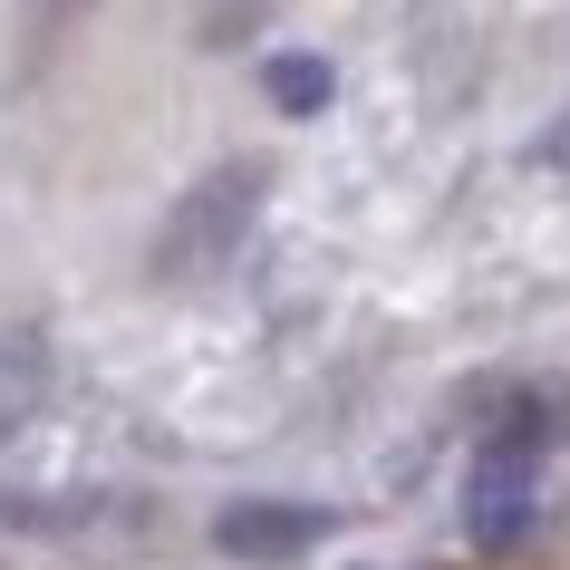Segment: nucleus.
I'll return each instance as SVG.
<instances>
[{
    "label": "nucleus",
    "instance_id": "nucleus-7",
    "mask_svg": "<svg viewBox=\"0 0 570 570\" xmlns=\"http://www.w3.org/2000/svg\"><path fill=\"white\" fill-rule=\"evenodd\" d=\"M78 10H88V0H30V39L49 49V39H59L68 20H78Z\"/></svg>",
    "mask_w": 570,
    "mask_h": 570
},
{
    "label": "nucleus",
    "instance_id": "nucleus-1",
    "mask_svg": "<svg viewBox=\"0 0 570 570\" xmlns=\"http://www.w3.org/2000/svg\"><path fill=\"white\" fill-rule=\"evenodd\" d=\"M262 204H271V165H262V155H223V165H204V175L165 204V223H155V252H146L155 281H204V271H223L242 242H252Z\"/></svg>",
    "mask_w": 570,
    "mask_h": 570
},
{
    "label": "nucleus",
    "instance_id": "nucleus-6",
    "mask_svg": "<svg viewBox=\"0 0 570 570\" xmlns=\"http://www.w3.org/2000/svg\"><path fill=\"white\" fill-rule=\"evenodd\" d=\"M262 97H271V117H330V97H338V68L320 59V49H271L262 59Z\"/></svg>",
    "mask_w": 570,
    "mask_h": 570
},
{
    "label": "nucleus",
    "instance_id": "nucleus-4",
    "mask_svg": "<svg viewBox=\"0 0 570 570\" xmlns=\"http://www.w3.org/2000/svg\"><path fill=\"white\" fill-rule=\"evenodd\" d=\"M532 483H541L532 454L474 445V464H464V541L474 551H522L532 541Z\"/></svg>",
    "mask_w": 570,
    "mask_h": 570
},
{
    "label": "nucleus",
    "instance_id": "nucleus-3",
    "mask_svg": "<svg viewBox=\"0 0 570 570\" xmlns=\"http://www.w3.org/2000/svg\"><path fill=\"white\" fill-rule=\"evenodd\" d=\"M330 532H338V512L330 503H301V493H242V503L213 512V551H223V561H252V570L309 561Z\"/></svg>",
    "mask_w": 570,
    "mask_h": 570
},
{
    "label": "nucleus",
    "instance_id": "nucleus-2",
    "mask_svg": "<svg viewBox=\"0 0 570 570\" xmlns=\"http://www.w3.org/2000/svg\"><path fill=\"white\" fill-rule=\"evenodd\" d=\"M474 445H503V454H570V377H474L454 396Z\"/></svg>",
    "mask_w": 570,
    "mask_h": 570
},
{
    "label": "nucleus",
    "instance_id": "nucleus-5",
    "mask_svg": "<svg viewBox=\"0 0 570 570\" xmlns=\"http://www.w3.org/2000/svg\"><path fill=\"white\" fill-rule=\"evenodd\" d=\"M49 396H59V348H49V330H0V435L39 425Z\"/></svg>",
    "mask_w": 570,
    "mask_h": 570
}]
</instances>
